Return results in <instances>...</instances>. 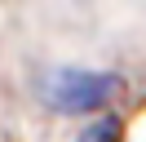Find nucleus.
<instances>
[{
  "instance_id": "f03ea898",
  "label": "nucleus",
  "mask_w": 146,
  "mask_h": 142,
  "mask_svg": "<svg viewBox=\"0 0 146 142\" xmlns=\"http://www.w3.org/2000/svg\"><path fill=\"white\" fill-rule=\"evenodd\" d=\"M75 142H119V120H98V124H89Z\"/></svg>"
},
{
  "instance_id": "f257e3e1",
  "label": "nucleus",
  "mask_w": 146,
  "mask_h": 142,
  "mask_svg": "<svg viewBox=\"0 0 146 142\" xmlns=\"http://www.w3.org/2000/svg\"><path fill=\"white\" fill-rule=\"evenodd\" d=\"M119 93H124V80L119 76H98V71L62 67V71H53L44 80V98L58 111H98V107H106Z\"/></svg>"
}]
</instances>
